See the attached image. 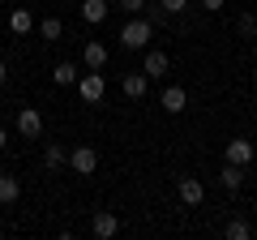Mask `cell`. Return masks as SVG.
<instances>
[{"mask_svg": "<svg viewBox=\"0 0 257 240\" xmlns=\"http://www.w3.org/2000/svg\"><path fill=\"white\" fill-rule=\"evenodd\" d=\"M150 35H155L150 18H138V13H133V18L124 22V30H120V47H124V52H142V47L150 43Z\"/></svg>", "mask_w": 257, "mask_h": 240, "instance_id": "cell-1", "label": "cell"}, {"mask_svg": "<svg viewBox=\"0 0 257 240\" xmlns=\"http://www.w3.org/2000/svg\"><path fill=\"white\" fill-rule=\"evenodd\" d=\"M77 94H82V103H103V94H107V82H103L99 69H90V73L77 77Z\"/></svg>", "mask_w": 257, "mask_h": 240, "instance_id": "cell-2", "label": "cell"}, {"mask_svg": "<svg viewBox=\"0 0 257 240\" xmlns=\"http://www.w3.org/2000/svg\"><path fill=\"white\" fill-rule=\"evenodd\" d=\"M253 155H257V146H253L248 138H231L227 150H223V159H227V163H236V167H248V163H253Z\"/></svg>", "mask_w": 257, "mask_h": 240, "instance_id": "cell-3", "label": "cell"}, {"mask_svg": "<svg viewBox=\"0 0 257 240\" xmlns=\"http://www.w3.org/2000/svg\"><path fill=\"white\" fill-rule=\"evenodd\" d=\"M69 167H73L77 176H90L94 167H99V150L94 146H77L73 155H69Z\"/></svg>", "mask_w": 257, "mask_h": 240, "instance_id": "cell-4", "label": "cell"}, {"mask_svg": "<svg viewBox=\"0 0 257 240\" xmlns=\"http://www.w3.org/2000/svg\"><path fill=\"white\" fill-rule=\"evenodd\" d=\"M159 103H163L167 116H180V111L189 107V90H184V86H163V99Z\"/></svg>", "mask_w": 257, "mask_h": 240, "instance_id": "cell-5", "label": "cell"}, {"mask_svg": "<svg viewBox=\"0 0 257 240\" xmlns=\"http://www.w3.org/2000/svg\"><path fill=\"white\" fill-rule=\"evenodd\" d=\"M142 73L155 82V77L167 73V52H159V47H146V56H142Z\"/></svg>", "mask_w": 257, "mask_h": 240, "instance_id": "cell-6", "label": "cell"}, {"mask_svg": "<svg viewBox=\"0 0 257 240\" xmlns=\"http://www.w3.org/2000/svg\"><path fill=\"white\" fill-rule=\"evenodd\" d=\"M18 133H22V138H30V142H35L39 133H43V116H39L35 107H22V111H18Z\"/></svg>", "mask_w": 257, "mask_h": 240, "instance_id": "cell-7", "label": "cell"}, {"mask_svg": "<svg viewBox=\"0 0 257 240\" xmlns=\"http://www.w3.org/2000/svg\"><path fill=\"white\" fill-rule=\"evenodd\" d=\"M90 231H94L99 240H111V236L120 231V219H116L111 210H94V223H90Z\"/></svg>", "mask_w": 257, "mask_h": 240, "instance_id": "cell-8", "label": "cell"}, {"mask_svg": "<svg viewBox=\"0 0 257 240\" xmlns=\"http://www.w3.org/2000/svg\"><path fill=\"white\" fill-rule=\"evenodd\" d=\"M202 197H206L202 180H197V176H180V202L184 206H202Z\"/></svg>", "mask_w": 257, "mask_h": 240, "instance_id": "cell-9", "label": "cell"}, {"mask_svg": "<svg viewBox=\"0 0 257 240\" xmlns=\"http://www.w3.org/2000/svg\"><path fill=\"white\" fill-rule=\"evenodd\" d=\"M120 90H124V99H146V90H150V77L146 73H124V82H120Z\"/></svg>", "mask_w": 257, "mask_h": 240, "instance_id": "cell-10", "label": "cell"}, {"mask_svg": "<svg viewBox=\"0 0 257 240\" xmlns=\"http://www.w3.org/2000/svg\"><path fill=\"white\" fill-rule=\"evenodd\" d=\"M107 13H111V5H107V0H82V18L90 22V26L107 22Z\"/></svg>", "mask_w": 257, "mask_h": 240, "instance_id": "cell-11", "label": "cell"}, {"mask_svg": "<svg viewBox=\"0 0 257 240\" xmlns=\"http://www.w3.org/2000/svg\"><path fill=\"white\" fill-rule=\"evenodd\" d=\"M82 60H86V69H103L107 65V47H103L99 39H90V43L82 47Z\"/></svg>", "mask_w": 257, "mask_h": 240, "instance_id": "cell-12", "label": "cell"}, {"mask_svg": "<svg viewBox=\"0 0 257 240\" xmlns=\"http://www.w3.org/2000/svg\"><path fill=\"white\" fill-rule=\"evenodd\" d=\"M219 185L227 189V193H236V189L244 185V167H236V163H223V172H219Z\"/></svg>", "mask_w": 257, "mask_h": 240, "instance_id": "cell-13", "label": "cell"}, {"mask_svg": "<svg viewBox=\"0 0 257 240\" xmlns=\"http://www.w3.org/2000/svg\"><path fill=\"white\" fill-rule=\"evenodd\" d=\"M22 197V180L18 176H0V206H13Z\"/></svg>", "mask_w": 257, "mask_h": 240, "instance_id": "cell-14", "label": "cell"}, {"mask_svg": "<svg viewBox=\"0 0 257 240\" xmlns=\"http://www.w3.org/2000/svg\"><path fill=\"white\" fill-rule=\"evenodd\" d=\"M77 77H82V73H77V65H69V60H60V65L52 69V82L56 86H77Z\"/></svg>", "mask_w": 257, "mask_h": 240, "instance_id": "cell-15", "label": "cell"}, {"mask_svg": "<svg viewBox=\"0 0 257 240\" xmlns=\"http://www.w3.org/2000/svg\"><path fill=\"white\" fill-rule=\"evenodd\" d=\"M30 26H35L30 9H13V13H9V30H13V35H30Z\"/></svg>", "mask_w": 257, "mask_h": 240, "instance_id": "cell-16", "label": "cell"}, {"mask_svg": "<svg viewBox=\"0 0 257 240\" xmlns=\"http://www.w3.org/2000/svg\"><path fill=\"white\" fill-rule=\"evenodd\" d=\"M43 163H47V167H60V163H69V155H64L56 142H47V146H43Z\"/></svg>", "mask_w": 257, "mask_h": 240, "instance_id": "cell-17", "label": "cell"}, {"mask_svg": "<svg viewBox=\"0 0 257 240\" xmlns=\"http://www.w3.org/2000/svg\"><path fill=\"white\" fill-rule=\"evenodd\" d=\"M39 35H43V39H60L64 35V22L60 18H43V22H39Z\"/></svg>", "mask_w": 257, "mask_h": 240, "instance_id": "cell-18", "label": "cell"}, {"mask_svg": "<svg viewBox=\"0 0 257 240\" xmlns=\"http://www.w3.org/2000/svg\"><path fill=\"white\" fill-rule=\"evenodd\" d=\"M248 236H253V227H248L244 219H231L227 223V240H248Z\"/></svg>", "mask_w": 257, "mask_h": 240, "instance_id": "cell-19", "label": "cell"}, {"mask_svg": "<svg viewBox=\"0 0 257 240\" xmlns=\"http://www.w3.org/2000/svg\"><path fill=\"white\" fill-rule=\"evenodd\" d=\"M236 30H240V39H253L257 35V13H244V18L236 22Z\"/></svg>", "mask_w": 257, "mask_h": 240, "instance_id": "cell-20", "label": "cell"}, {"mask_svg": "<svg viewBox=\"0 0 257 240\" xmlns=\"http://www.w3.org/2000/svg\"><path fill=\"white\" fill-rule=\"evenodd\" d=\"M116 5H120V9L128 13V18H133V13H142V9H146V0H116Z\"/></svg>", "mask_w": 257, "mask_h": 240, "instance_id": "cell-21", "label": "cell"}, {"mask_svg": "<svg viewBox=\"0 0 257 240\" xmlns=\"http://www.w3.org/2000/svg\"><path fill=\"white\" fill-rule=\"evenodd\" d=\"M146 9H150V13H146V18H150V26H159V22L167 18V9H163V5H146Z\"/></svg>", "mask_w": 257, "mask_h": 240, "instance_id": "cell-22", "label": "cell"}, {"mask_svg": "<svg viewBox=\"0 0 257 240\" xmlns=\"http://www.w3.org/2000/svg\"><path fill=\"white\" fill-rule=\"evenodd\" d=\"M159 5H163L167 13H184V9H189V0H159Z\"/></svg>", "mask_w": 257, "mask_h": 240, "instance_id": "cell-23", "label": "cell"}, {"mask_svg": "<svg viewBox=\"0 0 257 240\" xmlns=\"http://www.w3.org/2000/svg\"><path fill=\"white\" fill-rule=\"evenodd\" d=\"M197 5H202V9H206V13H219V9H223V5H227V0H197Z\"/></svg>", "mask_w": 257, "mask_h": 240, "instance_id": "cell-24", "label": "cell"}, {"mask_svg": "<svg viewBox=\"0 0 257 240\" xmlns=\"http://www.w3.org/2000/svg\"><path fill=\"white\" fill-rule=\"evenodd\" d=\"M5 77H9V65H5V60H0V86H5Z\"/></svg>", "mask_w": 257, "mask_h": 240, "instance_id": "cell-25", "label": "cell"}, {"mask_svg": "<svg viewBox=\"0 0 257 240\" xmlns=\"http://www.w3.org/2000/svg\"><path fill=\"white\" fill-rule=\"evenodd\" d=\"M5 142H9V133H5V129H0V150H5Z\"/></svg>", "mask_w": 257, "mask_h": 240, "instance_id": "cell-26", "label": "cell"}, {"mask_svg": "<svg viewBox=\"0 0 257 240\" xmlns=\"http://www.w3.org/2000/svg\"><path fill=\"white\" fill-rule=\"evenodd\" d=\"M253 82H257V73H253Z\"/></svg>", "mask_w": 257, "mask_h": 240, "instance_id": "cell-27", "label": "cell"}]
</instances>
